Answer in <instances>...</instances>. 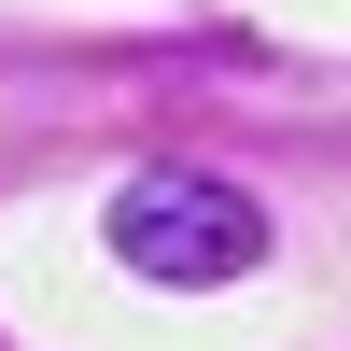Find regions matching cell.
<instances>
[{
  "instance_id": "1",
  "label": "cell",
  "mask_w": 351,
  "mask_h": 351,
  "mask_svg": "<svg viewBox=\"0 0 351 351\" xmlns=\"http://www.w3.org/2000/svg\"><path fill=\"white\" fill-rule=\"evenodd\" d=\"M99 225H112V267H127V281H169V295H211V281H253V267H267V211H253L239 183H211V169H141Z\"/></svg>"
}]
</instances>
